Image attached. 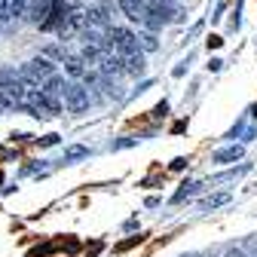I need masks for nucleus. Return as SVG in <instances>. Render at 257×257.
<instances>
[{"mask_svg": "<svg viewBox=\"0 0 257 257\" xmlns=\"http://www.w3.org/2000/svg\"><path fill=\"white\" fill-rule=\"evenodd\" d=\"M208 257H211V254H208Z\"/></svg>", "mask_w": 257, "mask_h": 257, "instance_id": "aec40b11", "label": "nucleus"}, {"mask_svg": "<svg viewBox=\"0 0 257 257\" xmlns=\"http://www.w3.org/2000/svg\"><path fill=\"white\" fill-rule=\"evenodd\" d=\"M52 74H55V68H52L49 58H34V61H28V64H22V68H19V77H22V83L28 89L43 86Z\"/></svg>", "mask_w": 257, "mask_h": 257, "instance_id": "f257e3e1", "label": "nucleus"}, {"mask_svg": "<svg viewBox=\"0 0 257 257\" xmlns=\"http://www.w3.org/2000/svg\"><path fill=\"white\" fill-rule=\"evenodd\" d=\"M28 0H0V22H13L19 16H25Z\"/></svg>", "mask_w": 257, "mask_h": 257, "instance_id": "423d86ee", "label": "nucleus"}, {"mask_svg": "<svg viewBox=\"0 0 257 257\" xmlns=\"http://www.w3.org/2000/svg\"><path fill=\"white\" fill-rule=\"evenodd\" d=\"M89 89L80 83V80H71L68 86H64V107H68V113H86L89 110Z\"/></svg>", "mask_w": 257, "mask_h": 257, "instance_id": "f03ea898", "label": "nucleus"}, {"mask_svg": "<svg viewBox=\"0 0 257 257\" xmlns=\"http://www.w3.org/2000/svg\"><path fill=\"white\" fill-rule=\"evenodd\" d=\"M83 156H89V147H68L64 150V163H74V159H83Z\"/></svg>", "mask_w": 257, "mask_h": 257, "instance_id": "ddd939ff", "label": "nucleus"}, {"mask_svg": "<svg viewBox=\"0 0 257 257\" xmlns=\"http://www.w3.org/2000/svg\"><path fill=\"white\" fill-rule=\"evenodd\" d=\"M138 49H144V52H153V49H159V40H156V34H153V31H147V34H138Z\"/></svg>", "mask_w": 257, "mask_h": 257, "instance_id": "9b49d317", "label": "nucleus"}, {"mask_svg": "<svg viewBox=\"0 0 257 257\" xmlns=\"http://www.w3.org/2000/svg\"><path fill=\"white\" fill-rule=\"evenodd\" d=\"M64 71H68L74 80H86V74H89L86 61H83L80 55H68V58H64Z\"/></svg>", "mask_w": 257, "mask_h": 257, "instance_id": "6e6552de", "label": "nucleus"}, {"mask_svg": "<svg viewBox=\"0 0 257 257\" xmlns=\"http://www.w3.org/2000/svg\"><path fill=\"white\" fill-rule=\"evenodd\" d=\"M227 257H248V254H245L242 248H230V251H227Z\"/></svg>", "mask_w": 257, "mask_h": 257, "instance_id": "f3484780", "label": "nucleus"}, {"mask_svg": "<svg viewBox=\"0 0 257 257\" xmlns=\"http://www.w3.org/2000/svg\"><path fill=\"white\" fill-rule=\"evenodd\" d=\"M211 159H214L217 166H227V163H236V159H242V147H239V144H233V147H223V150H217V153H214Z\"/></svg>", "mask_w": 257, "mask_h": 257, "instance_id": "1a4fd4ad", "label": "nucleus"}, {"mask_svg": "<svg viewBox=\"0 0 257 257\" xmlns=\"http://www.w3.org/2000/svg\"><path fill=\"white\" fill-rule=\"evenodd\" d=\"M220 43H223V40H220V37H208V49H217V46H220Z\"/></svg>", "mask_w": 257, "mask_h": 257, "instance_id": "6ab92c4d", "label": "nucleus"}, {"mask_svg": "<svg viewBox=\"0 0 257 257\" xmlns=\"http://www.w3.org/2000/svg\"><path fill=\"white\" fill-rule=\"evenodd\" d=\"M181 169H187V159H184V156L172 159V172H181Z\"/></svg>", "mask_w": 257, "mask_h": 257, "instance_id": "dca6fc26", "label": "nucleus"}, {"mask_svg": "<svg viewBox=\"0 0 257 257\" xmlns=\"http://www.w3.org/2000/svg\"><path fill=\"white\" fill-rule=\"evenodd\" d=\"M199 187H202V184H193V181H190V184H184V187H181V190L175 193L172 199H175V202H184V199H187V196H193V193H196Z\"/></svg>", "mask_w": 257, "mask_h": 257, "instance_id": "f8f14e48", "label": "nucleus"}, {"mask_svg": "<svg viewBox=\"0 0 257 257\" xmlns=\"http://www.w3.org/2000/svg\"><path fill=\"white\" fill-rule=\"evenodd\" d=\"M141 242V236H132V239H125L122 245H116V251H128V248H132V245H138Z\"/></svg>", "mask_w": 257, "mask_h": 257, "instance_id": "2eb2a0df", "label": "nucleus"}, {"mask_svg": "<svg viewBox=\"0 0 257 257\" xmlns=\"http://www.w3.org/2000/svg\"><path fill=\"white\" fill-rule=\"evenodd\" d=\"M107 40H110L113 52H119V55L138 52V34H132L128 28H107Z\"/></svg>", "mask_w": 257, "mask_h": 257, "instance_id": "7ed1b4c3", "label": "nucleus"}, {"mask_svg": "<svg viewBox=\"0 0 257 257\" xmlns=\"http://www.w3.org/2000/svg\"><path fill=\"white\" fill-rule=\"evenodd\" d=\"M122 71L132 74V77H141L147 71V61H144V52H132V55H122Z\"/></svg>", "mask_w": 257, "mask_h": 257, "instance_id": "0eeeda50", "label": "nucleus"}, {"mask_svg": "<svg viewBox=\"0 0 257 257\" xmlns=\"http://www.w3.org/2000/svg\"><path fill=\"white\" fill-rule=\"evenodd\" d=\"M25 19H28L31 25H43V22L49 19V0H28Z\"/></svg>", "mask_w": 257, "mask_h": 257, "instance_id": "20e7f679", "label": "nucleus"}, {"mask_svg": "<svg viewBox=\"0 0 257 257\" xmlns=\"http://www.w3.org/2000/svg\"><path fill=\"white\" fill-rule=\"evenodd\" d=\"M119 4V10L132 19V22H138V25H144V19H147V7H144V0H116Z\"/></svg>", "mask_w": 257, "mask_h": 257, "instance_id": "39448f33", "label": "nucleus"}, {"mask_svg": "<svg viewBox=\"0 0 257 257\" xmlns=\"http://www.w3.org/2000/svg\"><path fill=\"white\" fill-rule=\"evenodd\" d=\"M223 202H230V193H217V196H208L202 205H205V208H217V205H223Z\"/></svg>", "mask_w": 257, "mask_h": 257, "instance_id": "4468645a", "label": "nucleus"}, {"mask_svg": "<svg viewBox=\"0 0 257 257\" xmlns=\"http://www.w3.org/2000/svg\"><path fill=\"white\" fill-rule=\"evenodd\" d=\"M223 68V61L220 58H211V64H208V71H220Z\"/></svg>", "mask_w": 257, "mask_h": 257, "instance_id": "a211bd4d", "label": "nucleus"}, {"mask_svg": "<svg viewBox=\"0 0 257 257\" xmlns=\"http://www.w3.org/2000/svg\"><path fill=\"white\" fill-rule=\"evenodd\" d=\"M64 86H68V80H64V77H49L43 86H40V92H46V95H52V98H58V95H64Z\"/></svg>", "mask_w": 257, "mask_h": 257, "instance_id": "9d476101", "label": "nucleus"}]
</instances>
